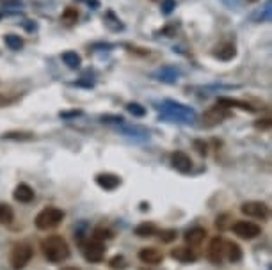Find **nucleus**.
<instances>
[{
  "instance_id": "5701e85b",
  "label": "nucleus",
  "mask_w": 272,
  "mask_h": 270,
  "mask_svg": "<svg viewBox=\"0 0 272 270\" xmlns=\"http://www.w3.org/2000/svg\"><path fill=\"white\" fill-rule=\"evenodd\" d=\"M114 237V233H112L111 229H107V227H96L95 231H93V238L98 242H103V240H108V238Z\"/></svg>"
},
{
  "instance_id": "0eeeda50",
  "label": "nucleus",
  "mask_w": 272,
  "mask_h": 270,
  "mask_svg": "<svg viewBox=\"0 0 272 270\" xmlns=\"http://www.w3.org/2000/svg\"><path fill=\"white\" fill-rule=\"evenodd\" d=\"M231 115V112L224 107L217 105V107H210L207 112L203 114V123L207 126H215L219 123H223L224 119H228Z\"/></svg>"
},
{
  "instance_id": "6e6552de",
  "label": "nucleus",
  "mask_w": 272,
  "mask_h": 270,
  "mask_svg": "<svg viewBox=\"0 0 272 270\" xmlns=\"http://www.w3.org/2000/svg\"><path fill=\"white\" fill-rule=\"evenodd\" d=\"M224 247H226V242L221 237H215L210 240L208 245V260L215 265H221L224 260Z\"/></svg>"
},
{
  "instance_id": "423d86ee",
  "label": "nucleus",
  "mask_w": 272,
  "mask_h": 270,
  "mask_svg": "<svg viewBox=\"0 0 272 270\" xmlns=\"http://www.w3.org/2000/svg\"><path fill=\"white\" fill-rule=\"evenodd\" d=\"M240 211L247 217L252 219H267L269 217V208H267L265 203H260V201H247L240 206Z\"/></svg>"
},
{
  "instance_id": "a211bd4d",
  "label": "nucleus",
  "mask_w": 272,
  "mask_h": 270,
  "mask_svg": "<svg viewBox=\"0 0 272 270\" xmlns=\"http://www.w3.org/2000/svg\"><path fill=\"white\" fill-rule=\"evenodd\" d=\"M134 233L137 235L139 238H150L153 235H157V226L153 222H141L137 227L134 229Z\"/></svg>"
},
{
  "instance_id": "412c9836",
  "label": "nucleus",
  "mask_w": 272,
  "mask_h": 270,
  "mask_svg": "<svg viewBox=\"0 0 272 270\" xmlns=\"http://www.w3.org/2000/svg\"><path fill=\"white\" fill-rule=\"evenodd\" d=\"M14 221V211L7 203H0V222L2 224H11Z\"/></svg>"
},
{
  "instance_id": "9d476101",
  "label": "nucleus",
  "mask_w": 272,
  "mask_h": 270,
  "mask_svg": "<svg viewBox=\"0 0 272 270\" xmlns=\"http://www.w3.org/2000/svg\"><path fill=\"white\" fill-rule=\"evenodd\" d=\"M139 260L146 265H158L164 260V254H162L157 247H142L139 250Z\"/></svg>"
},
{
  "instance_id": "4468645a",
  "label": "nucleus",
  "mask_w": 272,
  "mask_h": 270,
  "mask_svg": "<svg viewBox=\"0 0 272 270\" xmlns=\"http://www.w3.org/2000/svg\"><path fill=\"white\" fill-rule=\"evenodd\" d=\"M13 196L18 203H30L34 199V196H36V192H34V188L29 187L27 183H20L16 188H14Z\"/></svg>"
},
{
  "instance_id": "cd10ccee",
  "label": "nucleus",
  "mask_w": 272,
  "mask_h": 270,
  "mask_svg": "<svg viewBox=\"0 0 272 270\" xmlns=\"http://www.w3.org/2000/svg\"><path fill=\"white\" fill-rule=\"evenodd\" d=\"M174 238H176V231L174 229H166V231H160V240L166 242V244H169V242H173Z\"/></svg>"
},
{
  "instance_id": "39448f33",
  "label": "nucleus",
  "mask_w": 272,
  "mask_h": 270,
  "mask_svg": "<svg viewBox=\"0 0 272 270\" xmlns=\"http://www.w3.org/2000/svg\"><path fill=\"white\" fill-rule=\"evenodd\" d=\"M231 227L235 231V235H239L244 240H252V238H256L262 233V227L251 221H237L235 224H231Z\"/></svg>"
},
{
  "instance_id": "9b49d317",
  "label": "nucleus",
  "mask_w": 272,
  "mask_h": 270,
  "mask_svg": "<svg viewBox=\"0 0 272 270\" xmlns=\"http://www.w3.org/2000/svg\"><path fill=\"white\" fill-rule=\"evenodd\" d=\"M166 109H168V112H171V115H174L176 119H192L194 118L192 110L187 109L185 105H182V103L166 102Z\"/></svg>"
},
{
  "instance_id": "4be33fe9",
  "label": "nucleus",
  "mask_w": 272,
  "mask_h": 270,
  "mask_svg": "<svg viewBox=\"0 0 272 270\" xmlns=\"http://www.w3.org/2000/svg\"><path fill=\"white\" fill-rule=\"evenodd\" d=\"M4 41H6V45L9 46V50H14V52H18V50L23 48L22 37L16 36V34H6V36H4Z\"/></svg>"
},
{
  "instance_id": "bb28decb",
  "label": "nucleus",
  "mask_w": 272,
  "mask_h": 270,
  "mask_svg": "<svg viewBox=\"0 0 272 270\" xmlns=\"http://www.w3.org/2000/svg\"><path fill=\"white\" fill-rule=\"evenodd\" d=\"M126 109H128V112L137 115V118H142V115L146 114V109L142 105H139V103H128Z\"/></svg>"
},
{
  "instance_id": "c85d7f7f",
  "label": "nucleus",
  "mask_w": 272,
  "mask_h": 270,
  "mask_svg": "<svg viewBox=\"0 0 272 270\" xmlns=\"http://www.w3.org/2000/svg\"><path fill=\"white\" fill-rule=\"evenodd\" d=\"M174 7H176V2H174V0H164V4H162V13L169 14Z\"/></svg>"
},
{
  "instance_id": "393cba45",
  "label": "nucleus",
  "mask_w": 272,
  "mask_h": 270,
  "mask_svg": "<svg viewBox=\"0 0 272 270\" xmlns=\"http://www.w3.org/2000/svg\"><path fill=\"white\" fill-rule=\"evenodd\" d=\"M63 20L68 23H75L79 20V11H77L75 7H66L63 11Z\"/></svg>"
},
{
  "instance_id": "2f4dec72",
  "label": "nucleus",
  "mask_w": 272,
  "mask_h": 270,
  "mask_svg": "<svg viewBox=\"0 0 272 270\" xmlns=\"http://www.w3.org/2000/svg\"><path fill=\"white\" fill-rule=\"evenodd\" d=\"M61 270H80V268H77V267H63Z\"/></svg>"
},
{
  "instance_id": "7ed1b4c3",
  "label": "nucleus",
  "mask_w": 272,
  "mask_h": 270,
  "mask_svg": "<svg viewBox=\"0 0 272 270\" xmlns=\"http://www.w3.org/2000/svg\"><path fill=\"white\" fill-rule=\"evenodd\" d=\"M34 249L30 247L29 244H16L13 249H11L9 254V263L13 270H22L27 267L30 260H32Z\"/></svg>"
},
{
  "instance_id": "20e7f679",
  "label": "nucleus",
  "mask_w": 272,
  "mask_h": 270,
  "mask_svg": "<svg viewBox=\"0 0 272 270\" xmlns=\"http://www.w3.org/2000/svg\"><path fill=\"white\" fill-rule=\"evenodd\" d=\"M82 253H84V258L87 261H91V263H100V261H103L105 258V247L102 242L98 240H87L85 244L82 245Z\"/></svg>"
},
{
  "instance_id": "f257e3e1",
  "label": "nucleus",
  "mask_w": 272,
  "mask_h": 270,
  "mask_svg": "<svg viewBox=\"0 0 272 270\" xmlns=\"http://www.w3.org/2000/svg\"><path fill=\"white\" fill-rule=\"evenodd\" d=\"M41 250L45 258L52 263H63L64 260L69 258V247L68 242L59 235H52L41 240Z\"/></svg>"
},
{
  "instance_id": "ddd939ff",
  "label": "nucleus",
  "mask_w": 272,
  "mask_h": 270,
  "mask_svg": "<svg viewBox=\"0 0 272 270\" xmlns=\"http://www.w3.org/2000/svg\"><path fill=\"white\" fill-rule=\"evenodd\" d=\"M217 105L224 107V109H233V107H237V109L240 110H247V112H255V107L249 105L247 102H242V100H235V98H219L217 100Z\"/></svg>"
},
{
  "instance_id": "f8f14e48",
  "label": "nucleus",
  "mask_w": 272,
  "mask_h": 270,
  "mask_svg": "<svg viewBox=\"0 0 272 270\" xmlns=\"http://www.w3.org/2000/svg\"><path fill=\"white\" fill-rule=\"evenodd\" d=\"M96 183L105 190H116L121 185V180H119V176L111 175V172H102V175L96 176Z\"/></svg>"
},
{
  "instance_id": "b1692460",
  "label": "nucleus",
  "mask_w": 272,
  "mask_h": 270,
  "mask_svg": "<svg viewBox=\"0 0 272 270\" xmlns=\"http://www.w3.org/2000/svg\"><path fill=\"white\" fill-rule=\"evenodd\" d=\"M34 135L30 132H7L2 135V139H14V141H29Z\"/></svg>"
},
{
  "instance_id": "f03ea898",
  "label": "nucleus",
  "mask_w": 272,
  "mask_h": 270,
  "mask_svg": "<svg viewBox=\"0 0 272 270\" xmlns=\"http://www.w3.org/2000/svg\"><path fill=\"white\" fill-rule=\"evenodd\" d=\"M63 219H64V211L61 210V208L48 206V208H43L40 214L36 215L34 224H36L38 229L48 231V229H52V227L59 226L61 222H63Z\"/></svg>"
},
{
  "instance_id": "1a4fd4ad",
  "label": "nucleus",
  "mask_w": 272,
  "mask_h": 270,
  "mask_svg": "<svg viewBox=\"0 0 272 270\" xmlns=\"http://www.w3.org/2000/svg\"><path fill=\"white\" fill-rule=\"evenodd\" d=\"M171 164H173V167L176 169V171L184 172V175L192 169V160H190V157L184 151H174L173 155H171Z\"/></svg>"
},
{
  "instance_id": "a878e982",
  "label": "nucleus",
  "mask_w": 272,
  "mask_h": 270,
  "mask_svg": "<svg viewBox=\"0 0 272 270\" xmlns=\"http://www.w3.org/2000/svg\"><path fill=\"white\" fill-rule=\"evenodd\" d=\"M108 267H111L112 270H125L126 268V260L123 256H114L111 261H108Z\"/></svg>"
},
{
  "instance_id": "2eb2a0df",
  "label": "nucleus",
  "mask_w": 272,
  "mask_h": 270,
  "mask_svg": "<svg viewBox=\"0 0 272 270\" xmlns=\"http://www.w3.org/2000/svg\"><path fill=\"white\" fill-rule=\"evenodd\" d=\"M171 256H173L174 260L182 261V263H192L197 258L194 249H190V247H174L171 250Z\"/></svg>"
},
{
  "instance_id": "f3484780",
  "label": "nucleus",
  "mask_w": 272,
  "mask_h": 270,
  "mask_svg": "<svg viewBox=\"0 0 272 270\" xmlns=\"http://www.w3.org/2000/svg\"><path fill=\"white\" fill-rule=\"evenodd\" d=\"M224 256H226L230 261H233V263H237V261L242 260V249H240V245L235 244V242H226Z\"/></svg>"
},
{
  "instance_id": "7c9ffc66",
  "label": "nucleus",
  "mask_w": 272,
  "mask_h": 270,
  "mask_svg": "<svg viewBox=\"0 0 272 270\" xmlns=\"http://www.w3.org/2000/svg\"><path fill=\"white\" fill-rule=\"evenodd\" d=\"M269 126H270V119L269 118H267V119H260V121L258 123H256V128H269Z\"/></svg>"
},
{
  "instance_id": "aec40b11",
  "label": "nucleus",
  "mask_w": 272,
  "mask_h": 270,
  "mask_svg": "<svg viewBox=\"0 0 272 270\" xmlns=\"http://www.w3.org/2000/svg\"><path fill=\"white\" fill-rule=\"evenodd\" d=\"M61 57H63V61H64L66 66L71 68V69L80 68V64H82V57H80L77 52H73V50H68V52H64Z\"/></svg>"
},
{
  "instance_id": "c756f323",
  "label": "nucleus",
  "mask_w": 272,
  "mask_h": 270,
  "mask_svg": "<svg viewBox=\"0 0 272 270\" xmlns=\"http://www.w3.org/2000/svg\"><path fill=\"white\" fill-rule=\"evenodd\" d=\"M194 146H196L197 148V153H200V155H207V144H205V142H201V141H196L194 142Z\"/></svg>"
},
{
  "instance_id": "dca6fc26",
  "label": "nucleus",
  "mask_w": 272,
  "mask_h": 270,
  "mask_svg": "<svg viewBox=\"0 0 272 270\" xmlns=\"http://www.w3.org/2000/svg\"><path fill=\"white\" fill-rule=\"evenodd\" d=\"M205 237H207V231L203 227H192V229H189L185 233V242L190 247H194V245H200L205 240Z\"/></svg>"
},
{
  "instance_id": "6ab92c4d",
  "label": "nucleus",
  "mask_w": 272,
  "mask_h": 270,
  "mask_svg": "<svg viewBox=\"0 0 272 270\" xmlns=\"http://www.w3.org/2000/svg\"><path fill=\"white\" fill-rule=\"evenodd\" d=\"M237 55V46L235 43H224L219 48V52H215V57L221 61H231Z\"/></svg>"
}]
</instances>
